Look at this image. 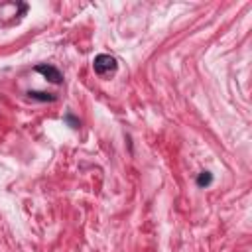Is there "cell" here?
<instances>
[{
  "mask_svg": "<svg viewBox=\"0 0 252 252\" xmlns=\"http://www.w3.org/2000/svg\"><path fill=\"white\" fill-rule=\"evenodd\" d=\"M116 67H118L116 59H114L112 55H108V53H100V55H96L94 61H93V69H94V73L100 75V77H106V75L114 73Z\"/></svg>",
  "mask_w": 252,
  "mask_h": 252,
  "instance_id": "6da1fadb",
  "label": "cell"
},
{
  "mask_svg": "<svg viewBox=\"0 0 252 252\" xmlns=\"http://www.w3.org/2000/svg\"><path fill=\"white\" fill-rule=\"evenodd\" d=\"M35 71L41 73L45 79H49V81L55 83V85H59V83L63 81V75H61L59 69H55L53 65H45V63H41V65H35Z\"/></svg>",
  "mask_w": 252,
  "mask_h": 252,
  "instance_id": "7a4b0ae2",
  "label": "cell"
},
{
  "mask_svg": "<svg viewBox=\"0 0 252 252\" xmlns=\"http://www.w3.org/2000/svg\"><path fill=\"white\" fill-rule=\"evenodd\" d=\"M211 183H213V175H211L209 171L199 173V177H197V185H199V187H207V185H211Z\"/></svg>",
  "mask_w": 252,
  "mask_h": 252,
  "instance_id": "3957f363",
  "label": "cell"
},
{
  "mask_svg": "<svg viewBox=\"0 0 252 252\" xmlns=\"http://www.w3.org/2000/svg\"><path fill=\"white\" fill-rule=\"evenodd\" d=\"M32 98H37V100H55V96L51 93H30Z\"/></svg>",
  "mask_w": 252,
  "mask_h": 252,
  "instance_id": "277c9868",
  "label": "cell"
},
{
  "mask_svg": "<svg viewBox=\"0 0 252 252\" xmlns=\"http://www.w3.org/2000/svg\"><path fill=\"white\" fill-rule=\"evenodd\" d=\"M67 122H71V124H73V128H77V126H79V122H77V120H75L71 114H67Z\"/></svg>",
  "mask_w": 252,
  "mask_h": 252,
  "instance_id": "5b68a950",
  "label": "cell"
}]
</instances>
